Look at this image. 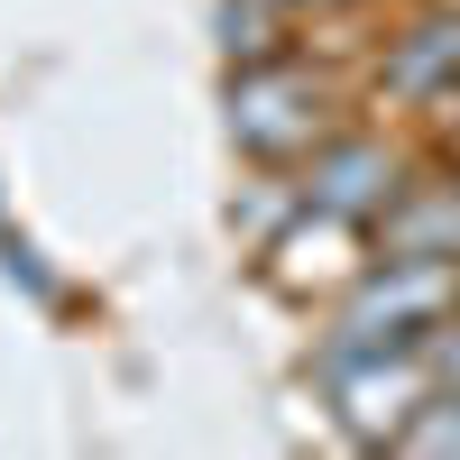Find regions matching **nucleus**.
Here are the masks:
<instances>
[{"label": "nucleus", "mask_w": 460, "mask_h": 460, "mask_svg": "<svg viewBox=\"0 0 460 460\" xmlns=\"http://www.w3.org/2000/svg\"><path fill=\"white\" fill-rule=\"evenodd\" d=\"M424 359H433V387H442V396H460V314L424 341Z\"/></svg>", "instance_id": "nucleus-12"}, {"label": "nucleus", "mask_w": 460, "mask_h": 460, "mask_svg": "<svg viewBox=\"0 0 460 460\" xmlns=\"http://www.w3.org/2000/svg\"><path fill=\"white\" fill-rule=\"evenodd\" d=\"M304 212V194H295V166H249V184H240V203H230V230L258 249V240H277V230Z\"/></svg>", "instance_id": "nucleus-8"}, {"label": "nucleus", "mask_w": 460, "mask_h": 460, "mask_svg": "<svg viewBox=\"0 0 460 460\" xmlns=\"http://www.w3.org/2000/svg\"><path fill=\"white\" fill-rule=\"evenodd\" d=\"M359 93L377 120H433L460 93V0H405L359 56Z\"/></svg>", "instance_id": "nucleus-3"}, {"label": "nucleus", "mask_w": 460, "mask_h": 460, "mask_svg": "<svg viewBox=\"0 0 460 460\" xmlns=\"http://www.w3.org/2000/svg\"><path fill=\"white\" fill-rule=\"evenodd\" d=\"M295 19L286 10H267V0H221V56L230 65H249V56H277V47H295Z\"/></svg>", "instance_id": "nucleus-9"}, {"label": "nucleus", "mask_w": 460, "mask_h": 460, "mask_svg": "<svg viewBox=\"0 0 460 460\" xmlns=\"http://www.w3.org/2000/svg\"><path fill=\"white\" fill-rule=\"evenodd\" d=\"M368 258H451L460 267V157H414L396 203L368 221Z\"/></svg>", "instance_id": "nucleus-7"}, {"label": "nucleus", "mask_w": 460, "mask_h": 460, "mask_svg": "<svg viewBox=\"0 0 460 460\" xmlns=\"http://www.w3.org/2000/svg\"><path fill=\"white\" fill-rule=\"evenodd\" d=\"M314 387H323V405H332L341 442H359V451H396L405 414L424 405V396H442V387H433V359H424V350H387V359L314 368Z\"/></svg>", "instance_id": "nucleus-5"}, {"label": "nucleus", "mask_w": 460, "mask_h": 460, "mask_svg": "<svg viewBox=\"0 0 460 460\" xmlns=\"http://www.w3.org/2000/svg\"><path fill=\"white\" fill-rule=\"evenodd\" d=\"M221 111H230V147H240L249 166H304L332 129H350L368 111V93H359V65L314 56L295 37V47H277V56L230 65Z\"/></svg>", "instance_id": "nucleus-1"}, {"label": "nucleus", "mask_w": 460, "mask_h": 460, "mask_svg": "<svg viewBox=\"0 0 460 460\" xmlns=\"http://www.w3.org/2000/svg\"><path fill=\"white\" fill-rule=\"evenodd\" d=\"M267 10H286L295 28H341V19H368L377 0H267Z\"/></svg>", "instance_id": "nucleus-11"}, {"label": "nucleus", "mask_w": 460, "mask_h": 460, "mask_svg": "<svg viewBox=\"0 0 460 460\" xmlns=\"http://www.w3.org/2000/svg\"><path fill=\"white\" fill-rule=\"evenodd\" d=\"M258 258V277L277 286L286 304H304V314H323V304L341 295L368 267V230H350V221H332V212H295L277 240H258L249 249Z\"/></svg>", "instance_id": "nucleus-6"}, {"label": "nucleus", "mask_w": 460, "mask_h": 460, "mask_svg": "<svg viewBox=\"0 0 460 460\" xmlns=\"http://www.w3.org/2000/svg\"><path fill=\"white\" fill-rule=\"evenodd\" d=\"M0 277H10L28 304H65V286H56V267L37 258V240H19L10 221H0Z\"/></svg>", "instance_id": "nucleus-10"}, {"label": "nucleus", "mask_w": 460, "mask_h": 460, "mask_svg": "<svg viewBox=\"0 0 460 460\" xmlns=\"http://www.w3.org/2000/svg\"><path fill=\"white\" fill-rule=\"evenodd\" d=\"M451 314H460V267H451V258H368L359 277L323 304V323H314V368L424 350Z\"/></svg>", "instance_id": "nucleus-2"}, {"label": "nucleus", "mask_w": 460, "mask_h": 460, "mask_svg": "<svg viewBox=\"0 0 460 460\" xmlns=\"http://www.w3.org/2000/svg\"><path fill=\"white\" fill-rule=\"evenodd\" d=\"M414 175V147L377 120V111H359L350 129H332L314 157L295 166V194H304V212H332V221H350V230H368L377 212L396 203V184Z\"/></svg>", "instance_id": "nucleus-4"}, {"label": "nucleus", "mask_w": 460, "mask_h": 460, "mask_svg": "<svg viewBox=\"0 0 460 460\" xmlns=\"http://www.w3.org/2000/svg\"><path fill=\"white\" fill-rule=\"evenodd\" d=\"M424 138L442 147V157H460V93H451V102L433 111V120H424Z\"/></svg>", "instance_id": "nucleus-13"}]
</instances>
